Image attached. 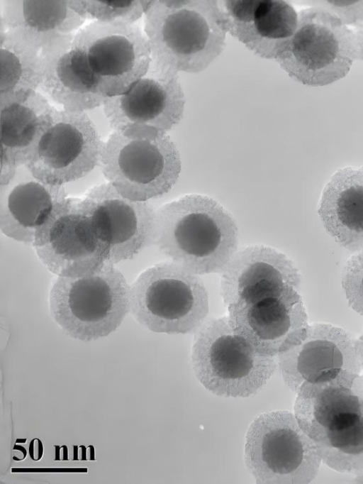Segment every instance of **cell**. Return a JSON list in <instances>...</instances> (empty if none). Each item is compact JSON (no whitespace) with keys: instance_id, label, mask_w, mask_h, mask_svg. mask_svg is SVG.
<instances>
[{"instance_id":"1","label":"cell","mask_w":363,"mask_h":484,"mask_svg":"<svg viewBox=\"0 0 363 484\" xmlns=\"http://www.w3.org/2000/svg\"><path fill=\"white\" fill-rule=\"evenodd\" d=\"M238 236L233 214L208 195L187 194L155 210L153 245L199 275L220 273L238 248Z\"/></svg>"},{"instance_id":"2","label":"cell","mask_w":363,"mask_h":484,"mask_svg":"<svg viewBox=\"0 0 363 484\" xmlns=\"http://www.w3.org/2000/svg\"><path fill=\"white\" fill-rule=\"evenodd\" d=\"M218 1L150 0L143 31L152 61L175 73L204 70L223 52L228 33Z\"/></svg>"},{"instance_id":"3","label":"cell","mask_w":363,"mask_h":484,"mask_svg":"<svg viewBox=\"0 0 363 484\" xmlns=\"http://www.w3.org/2000/svg\"><path fill=\"white\" fill-rule=\"evenodd\" d=\"M99 165L108 182L135 201L169 192L182 166L167 132L147 126L113 131L104 142Z\"/></svg>"},{"instance_id":"4","label":"cell","mask_w":363,"mask_h":484,"mask_svg":"<svg viewBox=\"0 0 363 484\" xmlns=\"http://www.w3.org/2000/svg\"><path fill=\"white\" fill-rule=\"evenodd\" d=\"M130 285L111 262L79 277L56 276L48 295L54 321L70 337L92 341L114 332L130 312Z\"/></svg>"},{"instance_id":"5","label":"cell","mask_w":363,"mask_h":484,"mask_svg":"<svg viewBox=\"0 0 363 484\" xmlns=\"http://www.w3.org/2000/svg\"><path fill=\"white\" fill-rule=\"evenodd\" d=\"M194 334L193 372L199 383L216 396L255 395L278 368L277 357L258 353L233 329L228 316L206 319Z\"/></svg>"},{"instance_id":"6","label":"cell","mask_w":363,"mask_h":484,"mask_svg":"<svg viewBox=\"0 0 363 484\" xmlns=\"http://www.w3.org/2000/svg\"><path fill=\"white\" fill-rule=\"evenodd\" d=\"M130 312L152 332L194 334L206 320L208 292L201 275L170 260L161 261L130 284Z\"/></svg>"},{"instance_id":"7","label":"cell","mask_w":363,"mask_h":484,"mask_svg":"<svg viewBox=\"0 0 363 484\" xmlns=\"http://www.w3.org/2000/svg\"><path fill=\"white\" fill-rule=\"evenodd\" d=\"M72 45L86 82L106 99L126 92L152 60L148 39L136 23L94 21L74 33Z\"/></svg>"},{"instance_id":"8","label":"cell","mask_w":363,"mask_h":484,"mask_svg":"<svg viewBox=\"0 0 363 484\" xmlns=\"http://www.w3.org/2000/svg\"><path fill=\"white\" fill-rule=\"evenodd\" d=\"M298 25L277 62L306 86L323 87L345 77L359 57L356 31L332 11L313 6L298 13Z\"/></svg>"},{"instance_id":"9","label":"cell","mask_w":363,"mask_h":484,"mask_svg":"<svg viewBox=\"0 0 363 484\" xmlns=\"http://www.w3.org/2000/svg\"><path fill=\"white\" fill-rule=\"evenodd\" d=\"M244 461L259 484H308L322 463L314 441L287 410L255 417L245 435Z\"/></svg>"},{"instance_id":"10","label":"cell","mask_w":363,"mask_h":484,"mask_svg":"<svg viewBox=\"0 0 363 484\" xmlns=\"http://www.w3.org/2000/svg\"><path fill=\"white\" fill-rule=\"evenodd\" d=\"M277 358L284 383L296 394L351 387L362 373L355 339L328 323L309 324L298 341Z\"/></svg>"},{"instance_id":"11","label":"cell","mask_w":363,"mask_h":484,"mask_svg":"<svg viewBox=\"0 0 363 484\" xmlns=\"http://www.w3.org/2000/svg\"><path fill=\"white\" fill-rule=\"evenodd\" d=\"M103 145L86 111L54 107L25 166L45 183L64 185L86 176L99 164Z\"/></svg>"},{"instance_id":"12","label":"cell","mask_w":363,"mask_h":484,"mask_svg":"<svg viewBox=\"0 0 363 484\" xmlns=\"http://www.w3.org/2000/svg\"><path fill=\"white\" fill-rule=\"evenodd\" d=\"M32 245L43 265L60 277L91 274L109 258L107 246L79 198L67 197L59 203L36 232Z\"/></svg>"},{"instance_id":"13","label":"cell","mask_w":363,"mask_h":484,"mask_svg":"<svg viewBox=\"0 0 363 484\" xmlns=\"http://www.w3.org/2000/svg\"><path fill=\"white\" fill-rule=\"evenodd\" d=\"M233 329L260 354L277 356L301 337L309 325L299 290L289 288L228 305Z\"/></svg>"},{"instance_id":"14","label":"cell","mask_w":363,"mask_h":484,"mask_svg":"<svg viewBox=\"0 0 363 484\" xmlns=\"http://www.w3.org/2000/svg\"><path fill=\"white\" fill-rule=\"evenodd\" d=\"M113 264L133 259L153 244L155 210L148 201L125 197L109 182L94 186L82 199Z\"/></svg>"},{"instance_id":"15","label":"cell","mask_w":363,"mask_h":484,"mask_svg":"<svg viewBox=\"0 0 363 484\" xmlns=\"http://www.w3.org/2000/svg\"><path fill=\"white\" fill-rule=\"evenodd\" d=\"M184 105L177 73L152 60L126 92L106 98L102 106L113 131L147 126L167 132L182 119Z\"/></svg>"},{"instance_id":"16","label":"cell","mask_w":363,"mask_h":484,"mask_svg":"<svg viewBox=\"0 0 363 484\" xmlns=\"http://www.w3.org/2000/svg\"><path fill=\"white\" fill-rule=\"evenodd\" d=\"M302 274L295 262L272 246L255 243L235 251L220 272V292L227 307L252 296L294 288Z\"/></svg>"},{"instance_id":"17","label":"cell","mask_w":363,"mask_h":484,"mask_svg":"<svg viewBox=\"0 0 363 484\" xmlns=\"http://www.w3.org/2000/svg\"><path fill=\"white\" fill-rule=\"evenodd\" d=\"M222 2L227 31L256 55L277 60L296 29L294 8L282 0Z\"/></svg>"},{"instance_id":"18","label":"cell","mask_w":363,"mask_h":484,"mask_svg":"<svg viewBox=\"0 0 363 484\" xmlns=\"http://www.w3.org/2000/svg\"><path fill=\"white\" fill-rule=\"evenodd\" d=\"M67 197L64 185L45 183L25 165L18 167L0 184L1 231L16 241L32 243L55 207Z\"/></svg>"},{"instance_id":"19","label":"cell","mask_w":363,"mask_h":484,"mask_svg":"<svg viewBox=\"0 0 363 484\" xmlns=\"http://www.w3.org/2000/svg\"><path fill=\"white\" fill-rule=\"evenodd\" d=\"M53 109L38 91L0 99V184L25 165Z\"/></svg>"},{"instance_id":"20","label":"cell","mask_w":363,"mask_h":484,"mask_svg":"<svg viewBox=\"0 0 363 484\" xmlns=\"http://www.w3.org/2000/svg\"><path fill=\"white\" fill-rule=\"evenodd\" d=\"M85 20L71 0H0V26L41 53L74 35Z\"/></svg>"},{"instance_id":"21","label":"cell","mask_w":363,"mask_h":484,"mask_svg":"<svg viewBox=\"0 0 363 484\" xmlns=\"http://www.w3.org/2000/svg\"><path fill=\"white\" fill-rule=\"evenodd\" d=\"M317 213L326 233L355 253L363 248V166L337 170L324 186Z\"/></svg>"},{"instance_id":"22","label":"cell","mask_w":363,"mask_h":484,"mask_svg":"<svg viewBox=\"0 0 363 484\" xmlns=\"http://www.w3.org/2000/svg\"><path fill=\"white\" fill-rule=\"evenodd\" d=\"M74 35L41 53L39 87L62 109L86 111L103 106L106 98L94 93L80 72L72 45Z\"/></svg>"},{"instance_id":"23","label":"cell","mask_w":363,"mask_h":484,"mask_svg":"<svg viewBox=\"0 0 363 484\" xmlns=\"http://www.w3.org/2000/svg\"><path fill=\"white\" fill-rule=\"evenodd\" d=\"M42 65L40 50L0 26V99L37 91Z\"/></svg>"},{"instance_id":"24","label":"cell","mask_w":363,"mask_h":484,"mask_svg":"<svg viewBox=\"0 0 363 484\" xmlns=\"http://www.w3.org/2000/svg\"><path fill=\"white\" fill-rule=\"evenodd\" d=\"M315 445L322 463L330 469L354 475L363 473V416Z\"/></svg>"},{"instance_id":"25","label":"cell","mask_w":363,"mask_h":484,"mask_svg":"<svg viewBox=\"0 0 363 484\" xmlns=\"http://www.w3.org/2000/svg\"><path fill=\"white\" fill-rule=\"evenodd\" d=\"M150 0H71L72 6L86 18L106 23H135Z\"/></svg>"},{"instance_id":"26","label":"cell","mask_w":363,"mask_h":484,"mask_svg":"<svg viewBox=\"0 0 363 484\" xmlns=\"http://www.w3.org/2000/svg\"><path fill=\"white\" fill-rule=\"evenodd\" d=\"M341 285L349 307L363 316V248L353 253L346 261Z\"/></svg>"},{"instance_id":"27","label":"cell","mask_w":363,"mask_h":484,"mask_svg":"<svg viewBox=\"0 0 363 484\" xmlns=\"http://www.w3.org/2000/svg\"><path fill=\"white\" fill-rule=\"evenodd\" d=\"M326 1L329 10L334 12L345 25L363 21V1H351V4H337L336 1Z\"/></svg>"},{"instance_id":"28","label":"cell","mask_w":363,"mask_h":484,"mask_svg":"<svg viewBox=\"0 0 363 484\" xmlns=\"http://www.w3.org/2000/svg\"><path fill=\"white\" fill-rule=\"evenodd\" d=\"M355 348L362 370L360 376L357 379V383L363 390V328L360 335L355 339Z\"/></svg>"},{"instance_id":"29","label":"cell","mask_w":363,"mask_h":484,"mask_svg":"<svg viewBox=\"0 0 363 484\" xmlns=\"http://www.w3.org/2000/svg\"><path fill=\"white\" fill-rule=\"evenodd\" d=\"M354 482L357 483H363V473L355 475Z\"/></svg>"}]
</instances>
